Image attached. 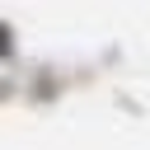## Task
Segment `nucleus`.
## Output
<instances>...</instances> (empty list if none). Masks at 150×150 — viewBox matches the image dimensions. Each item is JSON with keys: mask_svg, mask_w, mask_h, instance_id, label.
<instances>
[{"mask_svg": "<svg viewBox=\"0 0 150 150\" xmlns=\"http://www.w3.org/2000/svg\"><path fill=\"white\" fill-rule=\"evenodd\" d=\"M0 47H5V28H0Z\"/></svg>", "mask_w": 150, "mask_h": 150, "instance_id": "nucleus-1", "label": "nucleus"}]
</instances>
